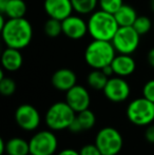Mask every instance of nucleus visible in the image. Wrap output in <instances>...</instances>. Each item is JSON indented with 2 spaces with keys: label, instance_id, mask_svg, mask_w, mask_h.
<instances>
[{
  "label": "nucleus",
  "instance_id": "f257e3e1",
  "mask_svg": "<svg viewBox=\"0 0 154 155\" xmlns=\"http://www.w3.org/2000/svg\"><path fill=\"white\" fill-rule=\"evenodd\" d=\"M1 35L4 43L8 48L25 49L30 45L33 37V29L27 19L14 18L6 20L5 25L1 28Z\"/></svg>",
  "mask_w": 154,
  "mask_h": 155
},
{
  "label": "nucleus",
  "instance_id": "f03ea898",
  "mask_svg": "<svg viewBox=\"0 0 154 155\" xmlns=\"http://www.w3.org/2000/svg\"><path fill=\"white\" fill-rule=\"evenodd\" d=\"M118 29L114 14L103 10L93 12L88 20V33L96 40L112 41Z\"/></svg>",
  "mask_w": 154,
  "mask_h": 155
},
{
  "label": "nucleus",
  "instance_id": "7ed1b4c3",
  "mask_svg": "<svg viewBox=\"0 0 154 155\" xmlns=\"http://www.w3.org/2000/svg\"><path fill=\"white\" fill-rule=\"evenodd\" d=\"M115 48L111 41L94 40L90 42L84 51V60L93 69H99L111 64L115 57Z\"/></svg>",
  "mask_w": 154,
  "mask_h": 155
},
{
  "label": "nucleus",
  "instance_id": "20e7f679",
  "mask_svg": "<svg viewBox=\"0 0 154 155\" xmlns=\"http://www.w3.org/2000/svg\"><path fill=\"white\" fill-rule=\"evenodd\" d=\"M76 117V112L67 101H58L52 104L45 113L44 120L52 131H61L69 129Z\"/></svg>",
  "mask_w": 154,
  "mask_h": 155
},
{
  "label": "nucleus",
  "instance_id": "39448f33",
  "mask_svg": "<svg viewBox=\"0 0 154 155\" xmlns=\"http://www.w3.org/2000/svg\"><path fill=\"white\" fill-rule=\"evenodd\" d=\"M127 117L135 126H149L154 120V102L144 96L132 100L127 107Z\"/></svg>",
  "mask_w": 154,
  "mask_h": 155
},
{
  "label": "nucleus",
  "instance_id": "423d86ee",
  "mask_svg": "<svg viewBox=\"0 0 154 155\" xmlns=\"http://www.w3.org/2000/svg\"><path fill=\"white\" fill-rule=\"evenodd\" d=\"M95 145L103 155H117L123 149V136L118 130L112 127H106L96 134Z\"/></svg>",
  "mask_w": 154,
  "mask_h": 155
},
{
  "label": "nucleus",
  "instance_id": "0eeeda50",
  "mask_svg": "<svg viewBox=\"0 0 154 155\" xmlns=\"http://www.w3.org/2000/svg\"><path fill=\"white\" fill-rule=\"evenodd\" d=\"M140 35L133 27H119L111 42L119 54L131 55L139 45Z\"/></svg>",
  "mask_w": 154,
  "mask_h": 155
},
{
  "label": "nucleus",
  "instance_id": "6e6552de",
  "mask_svg": "<svg viewBox=\"0 0 154 155\" xmlns=\"http://www.w3.org/2000/svg\"><path fill=\"white\" fill-rule=\"evenodd\" d=\"M31 155H54L58 148L56 135L51 131H40L29 140Z\"/></svg>",
  "mask_w": 154,
  "mask_h": 155
},
{
  "label": "nucleus",
  "instance_id": "1a4fd4ad",
  "mask_svg": "<svg viewBox=\"0 0 154 155\" xmlns=\"http://www.w3.org/2000/svg\"><path fill=\"white\" fill-rule=\"evenodd\" d=\"M15 120L25 131H34L40 124V114L32 104H21L15 111Z\"/></svg>",
  "mask_w": 154,
  "mask_h": 155
},
{
  "label": "nucleus",
  "instance_id": "9d476101",
  "mask_svg": "<svg viewBox=\"0 0 154 155\" xmlns=\"http://www.w3.org/2000/svg\"><path fill=\"white\" fill-rule=\"evenodd\" d=\"M103 91L110 101L123 102L129 97L130 86L123 77H110Z\"/></svg>",
  "mask_w": 154,
  "mask_h": 155
},
{
  "label": "nucleus",
  "instance_id": "9b49d317",
  "mask_svg": "<svg viewBox=\"0 0 154 155\" xmlns=\"http://www.w3.org/2000/svg\"><path fill=\"white\" fill-rule=\"evenodd\" d=\"M66 101L75 112L79 113L81 111L89 109L91 102L90 94L84 87L75 84L73 88L67 91Z\"/></svg>",
  "mask_w": 154,
  "mask_h": 155
},
{
  "label": "nucleus",
  "instance_id": "f8f14e48",
  "mask_svg": "<svg viewBox=\"0 0 154 155\" xmlns=\"http://www.w3.org/2000/svg\"><path fill=\"white\" fill-rule=\"evenodd\" d=\"M61 22L62 33L71 39H74V40L81 39L88 33V22H86L84 19L78 16L70 15Z\"/></svg>",
  "mask_w": 154,
  "mask_h": 155
},
{
  "label": "nucleus",
  "instance_id": "ddd939ff",
  "mask_svg": "<svg viewBox=\"0 0 154 155\" xmlns=\"http://www.w3.org/2000/svg\"><path fill=\"white\" fill-rule=\"evenodd\" d=\"M44 10L50 18L62 21L72 15L73 5L71 0H44Z\"/></svg>",
  "mask_w": 154,
  "mask_h": 155
},
{
  "label": "nucleus",
  "instance_id": "4468645a",
  "mask_svg": "<svg viewBox=\"0 0 154 155\" xmlns=\"http://www.w3.org/2000/svg\"><path fill=\"white\" fill-rule=\"evenodd\" d=\"M77 76L70 69H59L52 76V84L55 89L67 92L76 84Z\"/></svg>",
  "mask_w": 154,
  "mask_h": 155
},
{
  "label": "nucleus",
  "instance_id": "2eb2a0df",
  "mask_svg": "<svg viewBox=\"0 0 154 155\" xmlns=\"http://www.w3.org/2000/svg\"><path fill=\"white\" fill-rule=\"evenodd\" d=\"M111 65L114 74L119 77H126V76L131 75L135 71L136 68L135 60L129 54H119L118 56H115Z\"/></svg>",
  "mask_w": 154,
  "mask_h": 155
},
{
  "label": "nucleus",
  "instance_id": "dca6fc26",
  "mask_svg": "<svg viewBox=\"0 0 154 155\" xmlns=\"http://www.w3.org/2000/svg\"><path fill=\"white\" fill-rule=\"evenodd\" d=\"M23 58L20 50L14 48H8L3 51L1 56V63L3 69L8 72L18 71L22 65Z\"/></svg>",
  "mask_w": 154,
  "mask_h": 155
},
{
  "label": "nucleus",
  "instance_id": "f3484780",
  "mask_svg": "<svg viewBox=\"0 0 154 155\" xmlns=\"http://www.w3.org/2000/svg\"><path fill=\"white\" fill-rule=\"evenodd\" d=\"M114 17L119 27H132L137 18V14L132 6L123 4L120 8L114 13Z\"/></svg>",
  "mask_w": 154,
  "mask_h": 155
},
{
  "label": "nucleus",
  "instance_id": "a211bd4d",
  "mask_svg": "<svg viewBox=\"0 0 154 155\" xmlns=\"http://www.w3.org/2000/svg\"><path fill=\"white\" fill-rule=\"evenodd\" d=\"M5 153L8 155H29L30 145L29 141L20 137L11 138L6 143Z\"/></svg>",
  "mask_w": 154,
  "mask_h": 155
},
{
  "label": "nucleus",
  "instance_id": "6ab92c4d",
  "mask_svg": "<svg viewBox=\"0 0 154 155\" xmlns=\"http://www.w3.org/2000/svg\"><path fill=\"white\" fill-rule=\"evenodd\" d=\"M27 13V4L23 0H10L1 14L8 18H23Z\"/></svg>",
  "mask_w": 154,
  "mask_h": 155
},
{
  "label": "nucleus",
  "instance_id": "aec40b11",
  "mask_svg": "<svg viewBox=\"0 0 154 155\" xmlns=\"http://www.w3.org/2000/svg\"><path fill=\"white\" fill-rule=\"evenodd\" d=\"M109 77L103 72V70L94 69L88 75V84L94 90H103Z\"/></svg>",
  "mask_w": 154,
  "mask_h": 155
},
{
  "label": "nucleus",
  "instance_id": "412c9836",
  "mask_svg": "<svg viewBox=\"0 0 154 155\" xmlns=\"http://www.w3.org/2000/svg\"><path fill=\"white\" fill-rule=\"evenodd\" d=\"M74 11L79 14H90L93 13L99 0H71Z\"/></svg>",
  "mask_w": 154,
  "mask_h": 155
},
{
  "label": "nucleus",
  "instance_id": "4be33fe9",
  "mask_svg": "<svg viewBox=\"0 0 154 155\" xmlns=\"http://www.w3.org/2000/svg\"><path fill=\"white\" fill-rule=\"evenodd\" d=\"M44 33L50 38H56L62 33V22L58 19L50 18L44 23Z\"/></svg>",
  "mask_w": 154,
  "mask_h": 155
},
{
  "label": "nucleus",
  "instance_id": "5701e85b",
  "mask_svg": "<svg viewBox=\"0 0 154 155\" xmlns=\"http://www.w3.org/2000/svg\"><path fill=\"white\" fill-rule=\"evenodd\" d=\"M76 117L84 130H90V129H92L95 124V121H96L94 113L89 110V109L77 113Z\"/></svg>",
  "mask_w": 154,
  "mask_h": 155
},
{
  "label": "nucleus",
  "instance_id": "b1692460",
  "mask_svg": "<svg viewBox=\"0 0 154 155\" xmlns=\"http://www.w3.org/2000/svg\"><path fill=\"white\" fill-rule=\"evenodd\" d=\"M132 27L142 36V35L147 34L151 30V28H152V21L147 16H137V18L134 21Z\"/></svg>",
  "mask_w": 154,
  "mask_h": 155
},
{
  "label": "nucleus",
  "instance_id": "393cba45",
  "mask_svg": "<svg viewBox=\"0 0 154 155\" xmlns=\"http://www.w3.org/2000/svg\"><path fill=\"white\" fill-rule=\"evenodd\" d=\"M16 91V84L12 78L3 77L0 79V92L4 96H11Z\"/></svg>",
  "mask_w": 154,
  "mask_h": 155
},
{
  "label": "nucleus",
  "instance_id": "a878e982",
  "mask_svg": "<svg viewBox=\"0 0 154 155\" xmlns=\"http://www.w3.org/2000/svg\"><path fill=\"white\" fill-rule=\"evenodd\" d=\"M98 3L101 10L106 11L108 13H111V14L116 13L123 4V0H99Z\"/></svg>",
  "mask_w": 154,
  "mask_h": 155
},
{
  "label": "nucleus",
  "instance_id": "bb28decb",
  "mask_svg": "<svg viewBox=\"0 0 154 155\" xmlns=\"http://www.w3.org/2000/svg\"><path fill=\"white\" fill-rule=\"evenodd\" d=\"M143 96L148 100L154 102V79H151L145 84L143 88Z\"/></svg>",
  "mask_w": 154,
  "mask_h": 155
},
{
  "label": "nucleus",
  "instance_id": "cd10ccee",
  "mask_svg": "<svg viewBox=\"0 0 154 155\" xmlns=\"http://www.w3.org/2000/svg\"><path fill=\"white\" fill-rule=\"evenodd\" d=\"M80 155H103L95 143H89L80 149Z\"/></svg>",
  "mask_w": 154,
  "mask_h": 155
},
{
  "label": "nucleus",
  "instance_id": "c85d7f7f",
  "mask_svg": "<svg viewBox=\"0 0 154 155\" xmlns=\"http://www.w3.org/2000/svg\"><path fill=\"white\" fill-rule=\"evenodd\" d=\"M69 130H70V132L72 133H80L81 131H84V129H82L81 124H80V123L78 121L77 117H75V119L72 121V124H70V127H69Z\"/></svg>",
  "mask_w": 154,
  "mask_h": 155
},
{
  "label": "nucleus",
  "instance_id": "c756f323",
  "mask_svg": "<svg viewBox=\"0 0 154 155\" xmlns=\"http://www.w3.org/2000/svg\"><path fill=\"white\" fill-rule=\"evenodd\" d=\"M145 137L147 141L150 143H154V124H149L145 132Z\"/></svg>",
  "mask_w": 154,
  "mask_h": 155
},
{
  "label": "nucleus",
  "instance_id": "7c9ffc66",
  "mask_svg": "<svg viewBox=\"0 0 154 155\" xmlns=\"http://www.w3.org/2000/svg\"><path fill=\"white\" fill-rule=\"evenodd\" d=\"M57 155H80L79 152H77L76 150L74 149H64L61 150Z\"/></svg>",
  "mask_w": 154,
  "mask_h": 155
},
{
  "label": "nucleus",
  "instance_id": "2f4dec72",
  "mask_svg": "<svg viewBox=\"0 0 154 155\" xmlns=\"http://www.w3.org/2000/svg\"><path fill=\"white\" fill-rule=\"evenodd\" d=\"M147 59H148V62L151 67L154 68V48L151 49L150 51L148 52V55H147Z\"/></svg>",
  "mask_w": 154,
  "mask_h": 155
},
{
  "label": "nucleus",
  "instance_id": "473e14b6",
  "mask_svg": "<svg viewBox=\"0 0 154 155\" xmlns=\"http://www.w3.org/2000/svg\"><path fill=\"white\" fill-rule=\"evenodd\" d=\"M103 72L106 74V75L108 76V77H112V75L114 74V71H113V69H112V65L111 64H109V65H107V67H105V68H103Z\"/></svg>",
  "mask_w": 154,
  "mask_h": 155
},
{
  "label": "nucleus",
  "instance_id": "72a5a7b5",
  "mask_svg": "<svg viewBox=\"0 0 154 155\" xmlns=\"http://www.w3.org/2000/svg\"><path fill=\"white\" fill-rule=\"evenodd\" d=\"M5 149H6V143H4L3 139H0V154H4V152H5Z\"/></svg>",
  "mask_w": 154,
  "mask_h": 155
},
{
  "label": "nucleus",
  "instance_id": "f704fd0d",
  "mask_svg": "<svg viewBox=\"0 0 154 155\" xmlns=\"http://www.w3.org/2000/svg\"><path fill=\"white\" fill-rule=\"evenodd\" d=\"M8 1H10V0H0V12L1 13L4 11V8H5V6Z\"/></svg>",
  "mask_w": 154,
  "mask_h": 155
},
{
  "label": "nucleus",
  "instance_id": "c9c22d12",
  "mask_svg": "<svg viewBox=\"0 0 154 155\" xmlns=\"http://www.w3.org/2000/svg\"><path fill=\"white\" fill-rule=\"evenodd\" d=\"M150 8L154 12V0H150Z\"/></svg>",
  "mask_w": 154,
  "mask_h": 155
},
{
  "label": "nucleus",
  "instance_id": "e433bc0d",
  "mask_svg": "<svg viewBox=\"0 0 154 155\" xmlns=\"http://www.w3.org/2000/svg\"><path fill=\"white\" fill-rule=\"evenodd\" d=\"M153 28H154V22H153Z\"/></svg>",
  "mask_w": 154,
  "mask_h": 155
},
{
  "label": "nucleus",
  "instance_id": "4c0bfd02",
  "mask_svg": "<svg viewBox=\"0 0 154 155\" xmlns=\"http://www.w3.org/2000/svg\"><path fill=\"white\" fill-rule=\"evenodd\" d=\"M117 155H118V154H117Z\"/></svg>",
  "mask_w": 154,
  "mask_h": 155
}]
</instances>
